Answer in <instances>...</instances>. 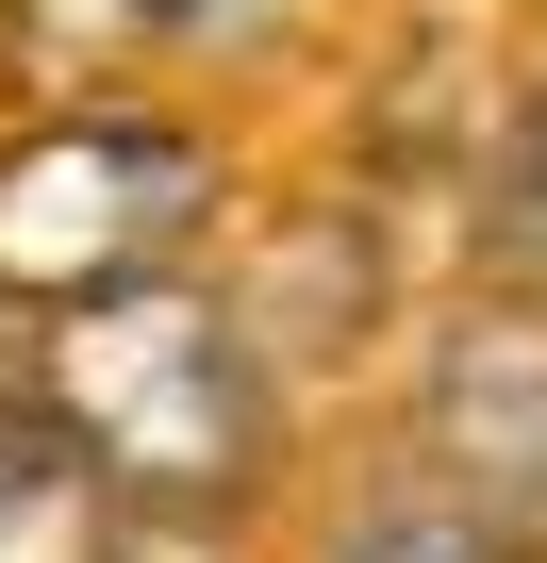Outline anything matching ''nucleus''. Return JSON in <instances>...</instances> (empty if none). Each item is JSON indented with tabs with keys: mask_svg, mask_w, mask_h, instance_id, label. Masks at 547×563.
I'll return each mask as SVG.
<instances>
[{
	"mask_svg": "<svg viewBox=\"0 0 547 563\" xmlns=\"http://www.w3.org/2000/svg\"><path fill=\"white\" fill-rule=\"evenodd\" d=\"M34 415L133 497V530H232L283 481V365L199 265L34 316Z\"/></svg>",
	"mask_w": 547,
	"mask_h": 563,
	"instance_id": "nucleus-1",
	"label": "nucleus"
},
{
	"mask_svg": "<svg viewBox=\"0 0 547 563\" xmlns=\"http://www.w3.org/2000/svg\"><path fill=\"white\" fill-rule=\"evenodd\" d=\"M481 265L547 299V84H530V100H514V133H497V183H481Z\"/></svg>",
	"mask_w": 547,
	"mask_h": 563,
	"instance_id": "nucleus-5",
	"label": "nucleus"
},
{
	"mask_svg": "<svg viewBox=\"0 0 547 563\" xmlns=\"http://www.w3.org/2000/svg\"><path fill=\"white\" fill-rule=\"evenodd\" d=\"M332 563H530L497 514H464V497H398V514H365Z\"/></svg>",
	"mask_w": 547,
	"mask_h": 563,
	"instance_id": "nucleus-6",
	"label": "nucleus"
},
{
	"mask_svg": "<svg viewBox=\"0 0 547 563\" xmlns=\"http://www.w3.org/2000/svg\"><path fill=\"white\" fill-rule=\"evenodd\" d=\"M415 481L497 514L547 563V299L530 282H464L415 349Z\"/></svg>",
	"mask_w": 547,
	"mask_h": 563,
	"instance_id": "nucleus-3",
	"label": "nucleus"
},
{
	"mask_svg": "<svg viewBox=\"0 0 547 563\" xmlns=\"http://www.w3.org/2000/svg\"><path fill=\"white\" fill-rule=\"evenodd\" d=\"M117 530H133V497L18 398L0 415V563H117Z\"/></svg>",
	"mask_w": 547,
	"mask_h": 563,
	"instance_id": "nucleus-4",
	"label": "nucleus"
},
{
	"mask_svg": "<svg viewBox=\"0 0 547 563\" xmlns=\"http://www.w3.org/2000/svg\"><path fill=\"white\" fill-rule=\"evenodd\" d=\"M232 216V150L166 100H51L0 133V299L67 316L117 299L150 265H199V232Z\"/></svg>",
	"mask_w": 547,
	"mask_h": 563,
	"instance_id": "nucleus-2",
	"label": "nucleus"
},
{
	"mask_svg": "<svg viewBox=\"0 0 547 563\" xmlns=\"http://www.w3.org/2000/svg\"><path fill=\"white\" fill-rule=\"evenodd\" d=\"M299 0H133V34L150 51H249V34H283Z\"/></svg>",
	"mask_w": 547,
	"mask_h": 563,
	"instance_id": "nucleus-7",
	"label": "nucleus"
}]
</instances>
